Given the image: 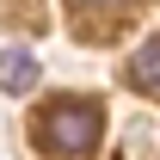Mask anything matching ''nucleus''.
<instances>
[{"label": "nucleus", "mask_w": 160, "mask_h": 160, "mask_svg": "<svg viewBox=\"0 0 160 160\" xmlns=\"http://www.w3.org/2000/svg\"><path fill=\"white\" fill-rule=\"evenodd\" d=\"M74 6H117V0H74Z\"/></svg>", "instance_id": "obj_4"}, {"label": "nucleus", "mask_w": 160, "mask_h": 160, "mask_svg": "<svg viewBox=\"0 0 160 160\" xmlns=\"http://www.w3.org/2000/svg\"><path fill=\"white\" fill-rule=\"evenodd\" d=\"M129 86H142V92H160V37L136 49V62H129Z\"/></svg>", "instance_id": "obj_3"}, {"label": "nucleus", "mask_w": 160, "mask_h": 160, "mask_svg": "<svg viewBox=\"0 0 160 160\" xmlns=\"http://www.w3.org/2000/svg\"><path fill=\"white\" fill-rule=\"evenodd\" d=\"M0 86L6 92H31L37 86V56L31 49H0Z\"/></svg>", "instance_id": "obj_2"}, {"label": "nucleus", "mask_w": 160, "mask_h": 160, "mask_svg": "<svg viewBox=\"0 0 160 160\" xmlns=\"http://www.w3.org/2000/svg\"><path fill=\"white\" fill-rule=\"evenodd\" d=\"M99 105H86V99H62L49 105L37 117V148L43 154H86L92 142H99Z\"/></svg>", "instance_id": "obj_1"}]
</instances>
